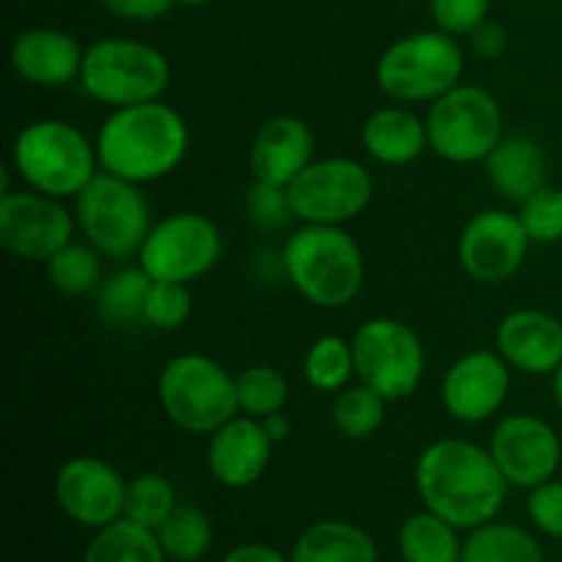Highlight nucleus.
I'll return each mask as SVG.
<instances>
[{"mask_svg": "<svg viewBox=\"0 0 562 562\" xmlns=\"http://www.w3.org/2000/svg\"><path fill=\"white\" fill-rule=\"evenodd\" d=\"M415 486L423 508L459 530H475L497 519L510 483L488 448L470 439L445 437L417 456Z\"/></svg>", "mask_w": 562, "mask_h": 562, "instance_id": "obj_1", "label": "nucleus"}, {"mask_svg": "<svg viewBox=\"0 0 562 562\" xmlns=\"http://www.w3.org/2000/svg\"><path fill=\"white\" fill-rule=\"evenodd\" d=\"M93 143L104 173L143 187L181 168L190 151V126L179 110L157 99L110 110Z\"/></svg>", "mask_w": 562, "mask_h": 562, "instance_id": "obj_2", "label": "nucleus"}, {"mask_svg": "<svg viewBox=\"0 0 562 562\" xmlns=\"http://www.w3.org/2000/svg\"><path fill=\"white\" fill-rule=\"evenodd\" d=\"M280 263L296 294L324 311L346 307L366 283V258L344 225H305L291 231Z\"/></svg>", "mask_w": 562, "mask_h": 562, "instance_id": "obj_3", "label": "nucleus"}, {"mask_svg": "<svg viewBox=\"0 0 562 562\" xmlns=\"http://www.w3.org/2000/svg\"><path fill=\"white\" fill-rule=\"evenodd\" d=\"M11 170L27 190L66 201L99 173L97 143L64 119H36L11 143Z\"/></svg>", "mask_w": 562, "mask_h": 562, "instance_id": "obj_4", "label": "nucleus"}, {"mask_svg": "<svg viewBox=\"0 0 562 562\" xmlns=\"http://www.w3.org/2000/svg\"><path fill=\"white\" fill-rule=\"evenodd\" d=\"M157 401L165 417L184 434L212 437L239 415L236 376L214 357L187 351L170 357L157 379Z\"/></svg>", "mask_w": 562, "mask_h": 562, "instance_id": "obj_5", "label": "nucleus"}, {"mask_svg": "<svg viewBox=\"0 0 562 562\" xmlns=\"http://www.w3.org/2000/svg\"><path fill=\"white\" fill-rule=\"evenodd\" d=\"M464 75V53L456 36L417 31L395 38L376 60L379 91L398 104H431L456 88Z\"/></svg>", "mask_w": 562, "mask_h": 562, "instance_id": "obj_6", "label": "nucleus"}, {"mask_svg": "<svg viewBox=\"0 0 562 562\" xmlns=\"http://www.w3.org/2000/svg\"><path fill=\"white\" fill-rule=\"evenodd\" d=\"M82 91L110 110L157 102L168 91L170 60L154 44L126 36H104L86 47Z\"/></svg>", "mask_w": 562, "mask_h": 562, "instance_id": "obj_7", "label": "nucleus"}, {"mask_svg": "<svg viewBox=\"0 0 562 562\" xmlns=\"http://www.w3.org/2000/svg\"><path fill=\"white\" fill-rule=\"evenodd\" d=\"M75 223L93 250L124 261L137 258L154 220L140 184L99 170L75 198Z\"/></svg>", "mask_w": 562, "mask_h": 562, "instance_id": "obj_8", "label": "nucleus"}, {"mask_svg": "<svg viewBox=\"0 0 562 562\" xmlns=\"http://www.w3.org/2000/svg\"><path fill=\"white\" fill-rule=\"evenodd\" d=\"M428 148L450 165L486 162L505 137V115L492 91L459 82L428 104Z\"/></svg>", "mask_w": 562, "mask_h": 562, "instance_id": "obj_9", "label": "nucleus"}, {"mask_svg": "<svg viewBox=\"0 0 562 562\" xmlns=\"http://www.w3.org/2000/svg\"><path fill=\"white\" fill-rule=\"evenodd\" d=\"M357 382L387 401L415 395L426 376V346L409 324L390 316L362 322L351 335Z\"/></svg>", "mask_w": 562, "mask_h": 562, "instance_id": "obj_10", "label": "nucleus"}, {"mask_svg": "<svg viewBox=\"0 0 562 562\" xmlns=\"http://www.w3.org/2000/svg\"><path fill=\"white\" fill-rule=\"evenodd\" d=\"M223 258V234L206 214L176 212L157 220L137 252V267L151 280L195 283Z\"/></svg>", "mask_w": 562, "mask_h": 562, "instance_id": "obj_11", "label": "nucleus"}, {"mask_svg": "<svg viewBox=\"0 0 562 562\" xmlns=\"http://www.w3.org/2000/svg\"><path fill=\"white\" fill-rule=\"evenodd\" d=\"M373 173L351 157L313 159L289 184L294 217L305 225H346L373 201Z\"/></svg>", "mask_w": 562, "mask_h": 562, "instance_id": "obj_12", "label": "nucleus"}, {"mask_svg": "<svg viewBox=\"0 0 562 562\" xmlns=\"http://www.w3.org/2000/svg\"><path fill=\"white\" fill-rule=\"evenodd\" d=\"M75 212L60 198L36 190H9L0 198V247L11 258L47 263L75 236Z\"/></svg>", "mask_w": 562, "mask_h": 562, "instance_id": "obj_13", "label": "nucleus"}, {"mask_svg": "<svg viewBox=\"0 0 562 562\" xmlns=\"http://www.w3.org/2000/svg\"><path fill=\"white\" fill-rule=\"evenodd\" d=\"M530 236L519 214L483 209L467 220L459 236V263L475 283L497 285L514 278L527 261Z\"/></svg>", "mask_w": 562, "mask_h": 562, "instance_id": "obj_14", "label": "nucleus"}, {"mask_svg": "<svg viewBox=\"0 0 562 562\" xmlns=\"http://www.w3.org/2000/svg\"><path fill=\"white\" fill-rule=\"evenodd\" d=\"M488 453L510 486L530 492L558 475L562 442L543 417L516 412L497 420L488 437Z\"/></svg>", "mask_w": 562, "mask_h": 562, "instance_id": "obj_15", "label": "nucleus"}, {"mask_svg": "<svg viewBox=\"0 0 562 562\" xmlns=\"http://www.w3.org/2000/svg\"><path fill=\"white\" fill-rule=\"evenodd\" d=\"M124 475L110 461L97 456H75L55 472V503L75 525L102 530L124 519Z\"/></svg>", "mask_w": 562, "mask_h": 562, "instance_id": "obj_16", "label": "nucleus"}, {"mask_svg": "<svg viewBox=\"0 0 562 562\" xmlns=\"http://www.w3.org/2000/svg\"><path fill=\"white\" fill-rule=\"evenodd\" d=\"M510 371L514 368L499 357L497 349H475L461 355L445 371L442 390H439L445 412L464 426H477L497 417L508 401Z\"/></svg>", "mask_w": 562, "mask_h": 562, "instance_id": "obj_17", "label": "nucleus"}, {"mask_svg": "<svg viewBox=\"0 0 562 562\" xmlns=\"http://www.w3.org/2000/svg\"><path fill=\"white\" fill-rule=\"evenodd\" d=\"M494 349L514 371L552 376L562 366V318L538 307H519L499 318Z\"/></svg>", "mask_w": 562, "mask_h": 562, "instance_id": "obj_18", "label": "nucleus"}, {"mask_svg": "<svg viewBox=\"0 0 562 562\" xmlns=\"http://www.w3.org/2000/svg\"><path fill=\"white\" fill-rule=\"evenodd\" d=\"M272 450L274 442L267 437L261 420L236 415L209 437L206 467L220 486L247 488L267 475Z\"/></svg>", "mask_w": 562, "mask_h": 562, "instance_id": "obj_19", "label": "nucleus"}, {"mask_svg": "<svg viewBox=\"0 0 562 562\" xmlns=\"http://www.w3.org/2000/svg\"><path fill=\"white\" fill-rule=\"evenodd\" d=\"M82 58L86 47L60 27H27L9 49L14 75L36 88H64L80 80Z\"/></svg>", "mask_w": 562, "mask_h": 562, "instance_id": "obj_20", "label": "nucleus"}, {"mask_svg": "<svg viewBox=\"0 0 562 562\" xmlns=\"http://www.w3.org/2000/svg\"><path fill=\"white\" fill-rule=\"evenodd\" d=\"M316 140L300 115H274L258 126L250 143V170L256 181L289 187L313 162Z\"/></svg>", "mask_w": 562, "mask_h": 562, "instance_id": "obj_21", "label": "nucleus"}, {"mask_svg": "<svg viewBox=\"0 0 562 562\" xmlns=\"http://www.w3.org/2000/svg\"><path fill=\"white\" fill-rule=\"evenodd\" d=\"M360 143L368 157L387 168H404L428 151L426 119L409 104H387L373 110L360 130Z\"/></svg>", "mask_w": 562, "mask_h": 562, "instance_id": "obj_22", "label": "nucleus"}, {"mask_svg": "<svg viewBox=\"0 0 562 562\" xmlns=\"http://www.w3.org/2000/svg\"><path fill=\"white\" fill-rule=\"evenodd\" d=\"M486 176L499 198L519 206L549 184L547 151L530 135H505L486 157Z\"/></svg>", "mask_w": 562, "mask_h": 562, "instance_id": "obj_23", "label": "nucleus"}, {"mask_svg": "<svg viewBox=\"0 0 562 562\" xmlns=\"http://www.w3.org/2000/svg\"><path fill=\"white\" fill-rule=\"evenodd\" d=\"M294 562H379V549L362 527L344 519L313 521L291 547Z\"/></svg>", "mask_w": 562, "mask_h": 562, "instance_id": "obj_24", "label": "nucleus"}, {"mask_svg": "<svg viewBox=\"0 0 562 562\" xmlns=\"http://www.w3.org/2000/svg\"><path fill=\"white\" fill-rule=\"evenodd\" d=\"M461 562H543V549L525 527L494 519L470 530Z\"/></svg>", "mask_w": 562, "mask_h": 562, "instance_id": "obj_25", "label": "nucleus"}, {"mask_svg": "<svg viewBox=\"0 0 562 562\" xmlns=\"http://www.w3.org/2000/svg\"><path fill=\"white\" fill-rule=\"evenodd\" d=\"M459 527L431 510L412 514L398 530V549L404 562H461L464 541Z\"/></svg>", "mask_w": 562, "mask_h": 562, "instance_id": "obj_26", "label": "nucleus"}, {"mask_svg": "<svg viewBox=\"0 0 562 562\" xmlns=\"http://www.w3.org/2000/svg\"><path fill=\"white\" fill-rule=\"evenodd\" d=\"M82 562H168V554L162 552L157 532L130 519H119L93 532L82 552Z\"/></svg>", "mask_w": 562, "mask_h": 562, "instance_id": "obj_27", "label": "nucleus"}, {"mask_svg": "<svg viewBox=\"0 0 562 562\" xmlns=\"http://www.w3.org/2000/svg\"><path fill=\"white\" fill-rule=\"evenodd\" d=\"M102 258L88 241H69L44 263V272L60 296H86L102 285Z\"/></svg>", "mask_w": 562, "mask_h": 562, "instance_id": "obj_28", "label": "nucleus"}, {"mask_svg": "<svg viewBox=\"0 0 562 562\" xmlns=\"http://www.w3.org/2000/svg\"><path fill=\"white\" fill-rule=\"evenodd\" d=\"M151 278L135 269H119L110 278L102 280L97 291L99 316L115 327H130V324H143V307H146Z\"/></svg>", "mask_w": 562, "mask_h": 562, "instance_id": "obj_29", "label": "nucleus"}, {"mask_svg": "<svg viewBox=\"0 0 562 562\" xmlns=\"http://www.w3.org/2000/svg\"><path fill=\"white\" fill-rule=\"evenodd\" d=\"M302 373H305L307 384L318 393H338V390L349 387L351 379L357 376L351 340L340 338V335L316 338L307 346Z\"/></svg>", "mask_w": 562, "mask_h": 562, "instance_id": "obj_30", "label": "nucleus"}, {"mask_svg": "<svg viewBox=\"0 0 562 562\" xmlns=\"http://www.w3.org/2000/svg\"><path fill=\"white\" fill-rule=\"evenodd\" d=\"M384 415H387V398L362 382L338 390L329 409L335 431L346 439L373 437L382 428Z\"/></svg>", "mask_w": 562, "mask_h": 562, "instance_id": "obj_31", "label": "nucleus"}, {"mask_svg": "<svg viewBox=\"0 0 562 562\" xmlns=\"http://www.w3.org/2000/svg\"><path fill=\"white\" fill-rule=\"evenodd\" d=\"M179 508V494L162 472H140L126 483L124 519L157 532Z\"/></svg>", "mask_w": 562, "mask_h": 562, "instance_id": "obj_32", "label": "nucleus"}, {"mask_svg": "<svg viewBox=\"0 0 562 562\" xmlns=\"http://www.w3.org/2000/svg\"><path fill=\"white\" fill-rule=\"evenodd\" d=\"M236 398H239V415L263 417L283 412L291 398V384L285 373L274 366H247L236 373Z\"/></svg>", "mask_w": 562, "mask_h": 562, "instance_id": "obj_33", "label": "nucleus"}, {"mask_svg": "<svg viewBox=\"0 0 562 562\" xmlns=\"http://www.w3.org/2000/svg\"><path fill=\"white\" fill-rule=\"evenodd\" d=\"M157 538L162 543V552L168 554V560L198 562L201 558H206L209 549H212L214 532L212 521H209V516L201 508L179 505L173 510V516L159 527Z\"/></svg>", "mask_w": 562, "mask_h": 562, "instance_id": "obj_34", "label": "nucleus"}, {"mask_svg": "<svg viewBox=\"0 0 562 562\" xmlns=\"http://www.w3.org/2000/svg\"><path fill=\"white\" fill-rule=\"evenodd\" d=\"M192 316V294L187 283H168V280H151L146 307H143V324L159 333L181 329Z\"/></svg>", "mask_w": 562, "mask_h": 562, "instance_id": "obj_35", "label": "nucleus"}, {"mask_svg": "<svg viewBox=\"0 0 562 562\" xmlns=\"http://www.w3.org/2000/svg\"><path fill=\"white\" fill-rule=\"evenodd\" d=\"M519 220L525 225L532 245H558L562 241V190L560 187H541L536 195L519 203Z\"/></svg>", "mask_w": 562, "mask_h": 562, "instance_id": "obj_36", "label": "nucleus"}, {"mask_svg": "<svg viewBox=\"0 0 562 562\" xmlns=\"http://www.w3.org/2000/svg\"><path fill=\"white\" fill-rule=\"evenodd\" d=\"M245 209L250 223L258 231H267V234L283 231L291 220H296L294 209H291L289 187L267 184V181L252 179L250 190L245 195Z\"/></svg>", "mask_w": 562, "mask_h": 562, "instance_id": "obj_37", "label": "nucleus"}, {"mask_svg": "<svg viewBox=\"0 0 562 562\" xmlns=\"http://www.w3.org/2000/svg\"><path fill=\"white\" fill-rule=\"evenodd\" d=\"M492 0H428V11L439 31L450 36H470L481 22L488 20Z\"/></svg>", "mask_w": 562, "mask_h": 562, "instance_id": "obj_38", "label": "nucleus"}, {"mask_svg": "<svg viewBox=\"0 0 562 562\" xmlns=\"http://www.w3.org/2000/svg\"><path fill=\"white\" fill-rule=\"evenodd\" d=\"M527 516L543 536L562 541V481H547L527 494Z\"/></svg>", "mask_w": 562, "mask_h": 562, "instance_id": "obj_39", "label": "nucleus"}, {"mask_svg": "<svg viewBox=\"0 0 562 562\" xmlns=\"http://www.w3.org/2000/svg\"><path fill=\"white\" fill-rule=\"evenodd\" d=\"M108 14L126 22H157L176 5V0H99Z\"/></svg>", "mask_w": 562, "mask_h": 562, "instance_id": "obj_40", "label": "nucleus"}, {"mask_svg": "<svg viewBox=\"0 0 562 562\" xmlns=\"http://www.w3.org/2000/svg\"><path fill=\"white\" fill-rule=\"evenodd\" d=\"M467 38H470L472 53L483 60L503 58L505 49H508V31L494 20L481 22V25H477Z\"/></svg>", "mask_w": 562, "mask_h": 562, "instance_id": "obj_41", "label": "nucleus"}, {"mask_svg": "<svg viewBox=\"0 0 562 562\" xmlns=\"http://www.w3.org/2000/svg\"><path fill=\"white\" fill-rule=\"evenodd\" d=\"M223 562H294L291 554H283L280 549L269 543H239L225 554Z\"/></svg>", "mask_w": 562, "mask_h": 562, "instance_id": "obj_42", "label": "nucleus"}, {"mask_svg": "<svg viewBox=\"0 0 562 562\" xmlns=\"http://www.w3.org/2000/svg\"><path fill=\"white\" fill-rule=\"evenodd\" d=\"M261 426H263V431H267V437L272 439L274 445L285 442V439L291 437V420H289V415H285V412H274V415L263 417Z\"/></svg>", "mask_w": 562, "mask_h": 562, "instance_id": "obj_43", "label": "nucleus"}, {"mask_svg": "<svg viewBox=\"0 0 562 562\" xmlns=\"http://www.w3.org/2000/svg\"><path fill=\"white\" fill-rule=\"evenodd\" d=\"M549 379H552V398H554V406H558L560 415H562V366H560L558 371H554Z\"/></svg>", "mask_w": 562, "mask_h": 562, "instance_id": "obj_44", "label": "nucleus"}, {"mask_svg": "<svg viewBox=\"0 0 562 562\" xmlns=\"http://www.w3.org/2000/svg\"><path fill=\"white\" fill-rule=\"evenodd\" d=\"M179 5H190V9H198V5H206L212 3V0H176Z\"/></svg>", "mask_w": 562, "mask_h": 562, "instance_id": "obj_45", "label": "nucleus"}]
</instances>
